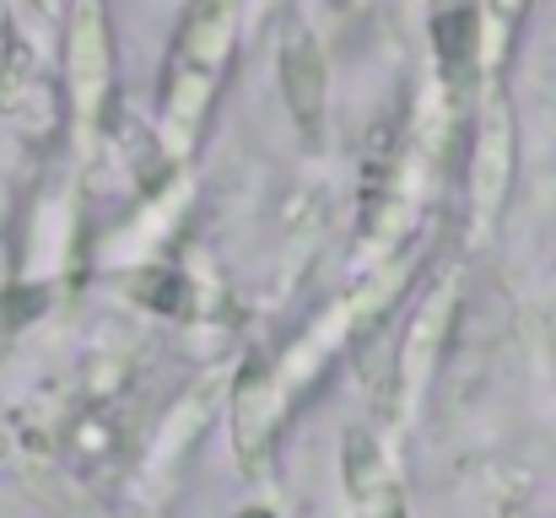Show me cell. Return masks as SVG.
<instances>
[{
  "instance_id": "obj_3",
  "label": "cell",
  "mask_w": 556,
  "mask_h": 518,
  "mask_svg": "<svg viewBox=\"0 0 556 518\" xmlns=\"http://www.w3.org/2000/svg\"><path fill=\"white\" fill-rule=\"evenodd\" d=\"M227 421H232V454H238L243 476L270 481V470H276V443H281V383H276V372H270L265 356H249V362L238 367Z\"/></svg>"
},
{
  "instance_id": "obj_8",
  "label": "cell",
  "mask_w": 556,
  "mask_h": 518,
  "mask_svg": "<svg viewBox=\"0 0 556 518\" xmlns=\"http://www.w3.org/2000/svg\"><path fill=\"white\" fill-rule=\"evenodd\" d=\"M16 71H22V49H16V27L0 0V109H11V98H16Z\"/></svg>"
},
{
  "instance_id": "obj_5",
  "label": "cell",
  "mask_w": 556,
  "mask_h": 518,
  "mask_svg": "<svg viewBox=\"0 0 556 518\" xmlns=\"http://www.w3.org/2000/svg\"><path fill=\"white\" fill-rule=\"evenodd\" d=\"M281 98L292 109V125L308 141H319L325 109H330V60L308 27H287L281 38Z\"/></svg>"
},
{
  "instance_id": "obj_7",
  "label": "cell",
  "mask_w": 556,
  "mask_h": 518,
  "mask_svg": "<svg viewBox=\"0 0 556 518\" xmlns=\"http://www.w3.org/2000/svg\"><path fill=\"white\" fill-rule=\"evenodd\" d=\"M432 49L448 92H470L481 76V0H432Z\"/></svg>"
},
{
  "instance_id": "obj_9",
  "label": "cell",
  "mask_w": 556,
  "mask_h": 518,
  "mask_svg": "<svg viewBox=\"0 0 556 518\" xmlns=\"http://www.w3.org/2000/svg\"><path fill=\"white\" fill-rule=\"evenodd\" d=\"M33 5H38V11H60V0H33Z\"/></svg>"
},
{
  "instance_id": "obj_6",
  "label": "cell",
  "mask_w": 556,
  "mask_h": 518,
  "mask_svg": "<svg viewBox=\"0 0 556 518\" xmlns=\"http://www.w3.org/2000/svg\"><path fill=\"white\" fill-rule=\"evenodd\" d=\"M341 470H346V503H352V518H410L405 508V492L378 448V438L352 427L346 432V448H341Z\"/></svg>"
},
{
  "instance_id": "obj_2",
  "label": "cell",
  "mask_w": 556,
  "mask_h": 518,
  "mask_svg": "<svg viewBox=\"0 0 556 518\" xmlns=\"http://www.w3.org/2000/svg\"><path fill=\"white\" fill-rule=\"evenodd\" d=\"M114 92V33H109V0H71L65 22V98L81 136L98 130Z\"/></svg>"
},
{
  "instance_id": "obj_10",
  "label": "cell",
  "mask_w": 556,
  "mask_h": 518,
  "mask_svg": "<svg viewBox=\"0 0 556 518\" xmlns=\"http://www.w3.org/2000/svg\"><path fill=\"white\" fill-rule=\"evenodd\" d=\"M238 518H270V514H238Z\"/></svg>"
},
{
  "instance_id": "obj_4",
  "label": "cell",
  "mask_w": 556,
  "mask_h": 518,
  "mask_svg": "<svg viewBox=\"0 0 556 518\" xmlns=\"http://www.w3.org/2000/svg\"><path fill=\"white\" fill-rule=\"evenodd\" d=\"M508 178H514V114L503 98L486 103L476 147H470V222L476 238H486L497 227V211L508 200Z\"/></svg>"
},
{
  "instance_id": "obj_1",
  "label": "cell",
  "mask_w": 556,
  "mask_h": 518,
  "mask_svg": "<svg viewBox=\"0 0 556 518\" xmlns=\"http://www.w3.org/2000/svg\"><path fill=\"white\" fill-rule=\"evenodd\" d=\"M238 5L243 0H189L185 22L174 33V49L163 65V130H168L174 152H189V141L200 136V125L211 114V98L232 60Z\"/></svg>"
}]
</instances>
